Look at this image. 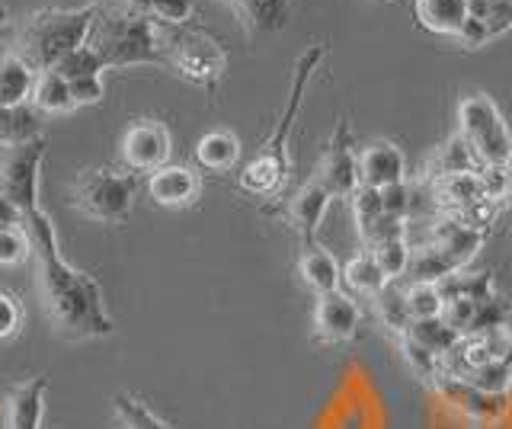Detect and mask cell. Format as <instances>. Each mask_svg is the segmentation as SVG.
Wrapping results in <instances>:
<instances>
[{"label": "cell", "mask_w": 512, "mask_h": 429, "mask_svg": "<svg viewBox=\"0 0 512 429\" xmlns=\"http://www.w3.org/2000/svg\"><path fill=\"white\" fill-rule=\"evenodd\" d=\"M23 231L32 244L36 260V289L42 301V314L61 340H100L109 337L116 324L106 311L103 289L90 273L64 260L58 250V234L52 218L39 209L23 215Z\"/></svg>", "instance_id": "1"}, {"label": "cell", "mask_w": 512, "mask_h": 429, "mask_svg": "<svg viewBox=\"0 0 512 429\" xmlns=\"http://www.w3.org/2000/svg\"><path fill=\"white\" fill-rule=\"evenodd\" d=\"M324 55H327L324 45H311V49H304L301 58L295 61L292 90H288V103H285V113L276 125V132L269 135V141L260 148V154L240 170V189H244V193L260 196V199L282 193V186L288 180V135H292V125L301 113L304 90H308L311 77L320 68Z\"/></svg>", "instance_id": "2"}, {"label": "cell", "mask_w": 512, "mask_h": 429, "mask_svg": "<svg viewBox=\"0 0 512 429\" xmlns=\"http://www.w3.org/2000/svg\"><path fill=\"white\" fill-rule=\"evenodd\" d=\"M87 45L103 58L106 68L167 65V26L128 13L125 7H100Z\"/></svg>", "instance_id": "3"}, {"label": "cell", "mask_w": 512, "mask_h": 429, "mask_svg": "<svg viewBox=\"0 0 512 429\" xmlns=\"http://www.w3.org/2000/svg\"><path fill=\"white\" fill-rule=\"evenodd\" d=\"M96 13H100V4H87L77 10H58V7L36 10L20 29L16 55L29 61L39 74L52 71L68 52L87 45Z\"/></svg>", "instance_id": "4"}, {"label": "cell", "mask_w": 512, "mask_h": 429, "mask_svg": "<svg viewBox=\"0 0 512 429\" xmlns=\"http://www.w3.org/2000/svg\"><path fill=\"white\" fill-rule=\"evenodd\" d=\"M458 135L480 161V167H509L512 164V132L487 93H471L458 103Z\"/></svg>", "instance_id": "5"}, {"label": "cell", "mask_w": 512, "mask_h": 429, "mask_svg": "<svg viewBox=\"0 0 512 429\" xmlns=\"http://www.w3.org/2000/svg\"><path fill=\"white\" fill-rule=\"evenodd\" d=\"M135 193H138V183L132 173L93 167V170H84L71 183V205L80 215H87L93 221L116 225V221H125L128 212H132Z\"/></svg>", "instance_id": "6"}, {"label": "cell", "mask_w": 512, "mask_h": 429, "mask_svg": "<svg viewBox=\"0 0 512 429\" xmlns=\"http://www.w3.org/2000/svg\"><path fill=\"white\" fill-rule=\"evenodd\" d=\"M167 68L202 90H215L228 71V55L215 36L180 26L167 29Z\"/></svg>", "instance_id": "7"}, {"label": "cell", "mask_w": 512, "mask_h": 429, "mask_svg": "<svg viewBox=\"0 0 512 429\" xmlns=\"http://www.w3.org/2000/svg\"><path fill=\"white\" fill-rule=\"evenodd\" d=\"M45 157V135L0 145V196L23 215L39 209V167Z\"/></svg>", "instance_id": "8"}, {"label": "cell", "mask_w": 512, "mask_h": 429, "mask_svg": "<svg viewBox=\"0 0 512 429\" xmlns=\"http://www.w3.org/2000/svg\"><path fill=\"white\" fill-rule=\"evenodd\" d=\"M314 177L330 189L333 199H352L359 193V151L352 145V132H349V122L336 125V132L330 138V145L320 157V167Z\"/></svg>", "instance_id": "9"}, {"label": "cell", "mask_w": 512, "mask_h": 429, "mask_svg": "<svg viewBox=\"0 0 512 429\" xmlns=\"http://www.w3.org/2000/svg\"><path fill=\"white\" fill-rule=\"evenodd\" d=\"M173 151V141L164 122L157 119H141L135 125H128V132L122 135V164L132 173H154L160 167H167Z\"/></svg>", "instance_id": "10"}, {"label": "cell", "mask_w": 512, "mask_h": 429, "mask_svg": "<svg viewBox=\"0 0 512 429\" xmlns=\"http://www.w3.org/2000/svg\"><path fill=\"white\" fill-rule=\"evenodd\" d=\"M362 324V308L359 301L346 292H330L317 295L314 305V340L324 346H340L349 343L359 333Z\"/></svg>", "instance_id": "11"}, {"label": "cell", "mask_w": 512, "mask_h": 429, "mask_svg": "<svg viewBox=\"0 0 512 429\" xmlns=\"http://www.w3.org/2000/svg\"><path fill=\"white\" fill-rule=\"evenodd\" d=\"M359 180L368 189H384L407 183V157L394 141H372L359 151Z\"/></svg>", "instance_id": "12"}, {"label": "cell", "mask_w": 512, "mask_h": 429, "mask_svg": "<svg viewBox=\"0 0 512 429\" xmlns=\"http://www.w3.org/2000/svg\"><path fill=\"white\" fill-rule=\"evenodd\" d=\"M512 29V0H471L468 23L458 36V45L464 49H480L493 39L506 36Z\"/></svg>", "instance_id": "13"}, {"label": "cell", "mask_w": 512, "mask_h": 429, "mask_svg": "<svg viewBox=\"0 0 512 429\" xmlns=\"http://www.w3.org/2000/svg\"><path fill=\"white\" fill-rule=\"evenodd\" d=\"M330 202H333L330 189L320 183L317 177H311L292 199L285 202V221H288V228H292L295 234H301L304 244H314V234L320 228V221H324Z\"/></svg>", "instance_id": "14"}, {"label": "cell", "mask_w": 512, "mask_h": 429, "mask_svg": "<svg viewBox=\"0 0 512 429\" xmlns=\"http://www.w3.org/2000/svg\"><path fill=\"white\" fill-rule=\"evenodd\" d=\"M148 196L164 209H186V205H196V199L202 196V180L192 167L167 164L151 173Z\"/></svg>", "instance_id": "15"}, {"label": "cell", "mask_w": 512, "mask_h": 429, "mask_svg": "<svg viewBox=\"0 0 512 429\" xmlns=\"http://www.w3.org/2000/svg\"><path fill=\"white\" fill-rule=\"evenodd\" d=\"M484 237H487L484 228H474L468 221H461L458 215H442L436 221V228H432L429 241L439 244L448 257H452V263L464 269L477 257V250L484 247Z\"/></svg>", "instance_id": "16"}, {"label": "cell", "mask_w": 512, "mask_h": 429, "mask_svg": "<svg viewBox=\"0 0 512 429\" xmlns=\"http://www.w3.org/2000/svg\"><path fill=\"white\" fill-rule=\"evenodd\" d=\"M48 381L42 375L16 385L7 401V429H42Z\"/></svg>", "instance_id": "17"}, {"label": "cell", "mask_w": 512, "mask_h": 429, "mask_svg": "<svg viewBox=\"0 0 512 429\" xmlns=\"http://www.w3.org/2000/svg\"><path fill=\"white\" fill-rule=\"evenodd\" d=\"M468 10L471 0H413V13L420 26L436 36H452L455 42L464 33Z\"/></svg>", "instance_id": "18"}, {"label": "cell", "mask_w": 512, "mask_h": 429, "mask_svg": "<svg viewBox=\"0 0 512 429\" xmlns=\"http://www.w3.org/2000/svg\"><path fill=\"white\" fill-rule=\"evenodd\" d=\"M250 36L279 33L292 17V0H228Z\"/></svg>", "instance_id": "19"}, {"label": "cell", "mask_w": 512, "mask_h": 429, "mask_svg": "<svg viewBox=\"0 0 512 429\" xmlns=\"http://www.w3.org/2000/svg\"><path fill=\"white\" fill-rule=\"evenodd\" d=\"M298 276L314 295H330V292H340L343 269L330 250H324L320 244H308L298 260Z\"/></svg>", "instance_id": "20"}, {"label": "cell", "mask_w": 512, "mask_h": 429, "mask_svg": "<svg viewBox=\"0 0 512 429\" xmlns=\"http://www.w3.org/2000/svg\"><path fill=\"white\" fill-rule=\"evenodd\" d=\"M39 71L23 61L16 52L0 58V106L13 109L32 100V87H36Z\"/></svg>", "instance_id": "21"}, {"label": "cell", "mask_w": 512, "mask_h": 429, "mask_svg": "<svg viewBox=\"0 0 512 429\" xmlns=\"http://www.w3.org/2000/svg\"><path fill=\"white\" fill-rule=\"evenodd\" d=\"M468 170H484V167H480V161L474 157V151L468 148V141H464V138L455 132L436 154L429 157V164H426V183H429V180L452 177V173H468Z\"/></svg>", "instance_id": "22"}, {"label": "cell", "mask_w": 512, "mask_h": 429, "mask_svg": "<svg viewBox=\"0 0 512 429\" xmlns=\"http://www.w3.org/2000/svg\"><path fill=\"white\" fill-rule=\"evenodd\" d=\"M119 7H125L128 13H138V17L157 26L180 29L196 13V0H119Z\"/></svg>", "instance_id": "23"}, {"label": "cell", "mask_w": 512, "mask_h": 429, "mask_svg": "<svg viewBox=\"0 0 512 429\" xmlns=\"http://www.w3.org/2000/svg\"><path fill=\"white\" fill-rule=\"evenodd\" d=\"M237 157H240V141L228 129L208 132V135L199 138V145H196V161H199V167L215 170V173L231 170L237 164Z\"/></svg>", "instance_id": "24"}, {"label": "cell", "mask_w": 512, "mask_h": 429, "mask_svg": "<svg viewBox=\"0 0 512 429\" xmlns=\"http://www.w3.org/2000/svg\"><path fill=\"white\" fill-rule=\"evenodd\" d=\"M343 279H346V285L352 292H359V295L372 298V301L391 285L388 276L381 273L378 260L372 257V250H362V253H356V257H349L346 266H343Z\"/></svg>", "instance_id": "25"}, {"label": "cell", "mask_w": 512, "mask_h": 429, "mask_svg": "<svg viewBox=\"0 0 512 429\" xmlns=\"http://www.w3.org/2000/svg\"><path fill=\"white\" fill-rule=\"evenodd\" d=\"M32 106L39 109L45 116H61V113H71L74 97H71V81H64L58 71H42L36 77V87H32Z\"/></svg>", "instance_id": "26"}, {"label": "cell", "mask_w": 512, "mask_h": 429, "mask_svg": "<svg viewBox=\"0 0 512 429\" xmlns=\"http://www.w3.org/2000/svg\"><path fill=\"white\" fill-rule=\"evenodd\" d=\"M461 273V269L452 263V257L439 247V244H432L426 241L423 247H413V260H410V273L413 282H432V285H442L448 276H455Z\"/></svg>", "instance_id": "27"}, {"label": "cell", "mask_w": 512, "mask_h": 429, "mask_svg": "<svg viewBox=\"0 0 512 429\" xmlns=\"http://www.w3.org/2000/svg\"><path fill=\"white\" fill-rule=\"evenodd\" d=\"M372 305L381 317V327H388V333H394V340H404L413 330V314L407 308V298L400 289H394V285H388Z\"/></svg>", "instance_id": "28"}, {"label": "cell", "mask_w": 512, "mask_h": 429, "mask_svg": "<svg viewBox=\"0 0 512 429\" xmlns=\"http://www.w3.org/2000/svg\"><path fill=\"white\" fill-rule=\"evenodd\" d=\"M410 337L416 343H423L426 349H432L436 356H442L445 362H448V356H452L455 349L461 346V340H464V337H458V333L442 321V317H436V321H413Z\"/></svg>", "instance_id": "29"}, {"label": "cell", "mask_w": 512, "mask_h": 429, "mask_svg": "<svg viewBox=\"0 0 512 429\" xmlns=\"http://www.w3.org/2000/svg\"><path fill=\"white\" fill-rule=\"evenodd\" d=\"M407 298V308L413 314V321H436L445 311V295H442V285H432V282H410L404 289Z\"/></svg>", "instance_id": "30"}, {"label": "cell", "mask_w": 512, "mask_h": 429, "mask_svg": "<svg viewBox=\"0 0 512 429\" xmlns=\"http://www.w3.org/2000/svg\"><path fill=\"white\" fill-rule=\"evenodd\" d=\"M372 257L378 260L381 273L388 276V282L400 279L410 273V260H413V247L407 237H391V241H384L378 247H372Z\"/></svg>", "instance_id": "31"}, {"label": "cell", "mask_w": 512, "mask_h": 429, "mask_svg": "<svg viewBox=\"0 0 512 429\" xmlns=\"http://www.w3.org/2000/svg\"><path fill=\"white\" fill-rule=\"evenodd\" d=\"M112 407H116L122 429H170L167 420H160L154 410H148L132 394H116L112 397Z\"/></svg>", "instance_id": "32"}, {"label": "cell", "mask_w": 512, "mask_h": 429, "mask_svg": "<svg viewBox=\"0 0 512 429\" xmlns=\"http://www.w3.org/2000/svg\"><path fill=\"white\" fill-rule=\"evenodd\" d=\"M52 71H58V74L64 77V81H80V77L103 74L106 65H103V58L90 49V45H80V49H74V52L64 55Z\"/></svg>", "instance_id": "33"}, {"label": "cell", "mask_w": 512, "mask_h": 429, "mask_svg": "<svg viewBox=\"0 0 512 429\" xmlns=\"http://www.w3.org/2000/svg\"><path fill=\"white\" fill-rule=\"evenodd\" d=\"M352 202V218H356V228H359V237L375 225V221L384 215V202H381V193L378 189H368V186H359V193L349 199Z\"/></svg>", "instance_id": "34"}, {"label": "cell", "mask_w": 512, "mask_h": 429, "mask_svg": "<svg viewBox=\"0 0 512 429\" xmlns=\"http://www.w3.org/2000/svg\"><path fill=\"white\" fill-rule=\"evenodd\" d=\"M32 260V244L23 228L0 231V266H23Z\"/></svg>", "instance_id": "35"}, {"label": "cell", "mask_w": 512, "mask_h": 429, "mask_svg": "<svg viewBox=\"0 0 512 429\" xmlns=\"http://www.w3.org/2000/svg\"><path fill=\"white\" fill-rule=\"evenodd\" d=\"M381 202H384V212H388V215H397V218H407L410 221V215L416 209V186L400 183V186L384 189Z\"/></svg>", "instance_id": "36"}, {"label": "cell", "mask_w": 512, "mask_h": 429, "mask_svg": "<svg viewBox=\"0 0 512 429\" xmlns=\"http://www.w3.org/2000/svg\"><path fill=\"white\" fill-rule=\"evenodd\" d=\"M71 97H74V106H96V103H103V97H106L103 74H93V77H80V81H71Z\"/></svg>", "instance_id": "37"}, {"label": "cell", "mask_w": 512, "mask_h": 429, "mask_svg": "<svg viewBox=\"0 0 512 429\" xmlns=\"http://www.w3.org/2000/svg\"><path fill=\"white\" fill-rule=\"evenodd\" d=\"M23 324V308L10 292H0V340H10Z\"/></svg>", "instance_id": "38"}, {"label": "cell", "mask_w": 512, "mask_h": 429, "mask_svg": "<svg viewBox=\"0 0 512 429\" xmlns=\"http://www.w3.org/2000/svg\"><path fill=\"white\" fill-rule=\"evenodd\" d=\"M7 228H23V212L0 196V231H7Z\"/></svg>", "instance_id": "39"}, {"label": "cell", "mask_w": 512, "mask_h": 429, "mask_svg": "<svg viewBox=\"0 0 512 429\" xmlns=\"http://www.w3.org/2000/svg\"><path fill=\"white\" fill-rule=\"evenodd\" d=\"M506 202H512V164L506 167Z\"/></svg>", "instance_id": "40"}, {"label": "cell", "mask_w": 512, "mask_h": 429, "mask_svg": "<svg viewBox=\"0 0 512 429\" xmlns=\"http://www.w3.org/2000/svg\"><path fill=\"white\" fill-rule=\"evenodd\" d=\"M362 4H368V0H362Z\"/></svg>", "instance_id": "41"}]
</instances>
